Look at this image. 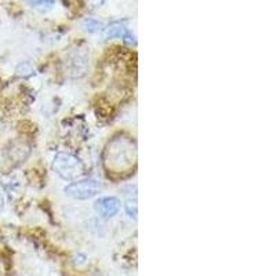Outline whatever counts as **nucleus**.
<instances>
[{
  "label": "nucleus",
  "instance_id": "obj_1",
  "mask_svg": "<svg viewBox=\"0 0 276 276\" xmlns=\"http://www.w3.org/2000/svg\"><path fill=\"white\" fill-rule=\"evenodd\" d=\"M137 159L136 142L127 137H118L108 144L105 151V166L114 171H125Z\"/></svg>",
  "mask_w": 276,
  "mask_h": 276
},
{
  "label": "nucleus",
  "instance_id": "obj_2",
  "mask_svg": "<svg viewBox=\"0 0 276 276\" xmlns=\"http://www.w3.org/2000/svg\"><path fill=\"white\" fill-rule=\"evenodd\" d=\"M53 168L61 178L68 179V181L77 178L84 171L80 160L73 155L65 153V152H61V153L55 155Z\"/></svg>",
  "mask_w": 276,
  "mask_h": 276
},
{
  "label": "nucleus",
  "instance_id": "obj_3",
  "mask_svg": "<svg viewBox=\"0 0 276 276\" xmlns=\"http://www.w3.org/2000/svg\"><path fill=\"white\" fill-rule=\"evenodd\" d=\"M101 192V184L97 179H83L79 182H72L65 188V194L77 201H86Z\"/></svg>",
  "mask_w": 276,
  "mask_h": 276
},
{
  "label": "nucleus",
  "instance_id": "obj_4",
  "mask_svg": "<svg viewBox=\"0 0 276 276\" xmlns=\"http://www.w3.org/2000/svg\"><path fill=\"white\" fill-rule=\"evenodd\" d=\"M120 209V202L118 198L114 196H107V198H101L100 201L96 203V210L100 213V216L104 218H111L118 214Z\"/></svg>",
  "mask_w": 276,
  "mask_h": 276
},
{
  "label": "nucleus",
  "instance_id": "obj_5",
  "mask_svg": "<svg viewBox=\"0 0 276 276\" xmlns=\"http://www.w3.org/2000/svg\"><path fill=\"white\" fill-rule=\"evenodd\" d=\"M107 36L108 38H122L125 39L127 43H136V38L134 35L127 29V28L122 24V22H115V24H111L107 29Z\"/></svg>",
  "mask_w": 276,
  "mask_h": 276
},
{
  "label": "nucleus",
  "instance_id": "obj_6",
  "mask_svg": "<svg viewBox=\"0 0 276 276\" xmlns=\"http://www.w3.org/2000/svg\"><path fill=\"white\" fill-rule=\"evenodd\" d=\"M29 3L40 11H47L54 6V0H29Z\"/></svg>",
  "mask_w": 276,
  "mask_h": 276
},
{
  "label": "nucleus",
  "instance_id": "obj_7",
  "mask_svg": "<svg viewBox=\"0 0 276 276\" xmlns=\"http://www.w3.org/2000/svg\"><path fill=\"white\" fill-rule=\"evenodd\" d=\"M83 27L88 32H97L100 29H103V24L97 20H93V18H87L83 21Z\"/></svg>",
  "mask_w": 276,
  "mask_h": 276
},
{
  "label": "nucleus",
  "instance_id": "obj_8",
  "mask_svg": "<svg viewBox=\"0 0 276 276\" xmlns=\"http://www.w3.org/2000/svg\"><path fill=\"white\" fill-rule=\"evenodd\" d=\"M126 211H127V214L131 217V218H137V202L136 201H127L126 203Z\"/></svg>",
  "mask_w": 276,
  "mask_h": 276
},
{
  "label": "nucleus",
  "instance_id": "obj_9",
  "mask_svg": "<svg viewBox=\"0 0 276 276\" xmlns=\"http://www.w3.org/2000/svg\"><path fill=\"white\" fill-rule=\"evenodd\" d=\"M3 205H5V199H3V196L0 195V210L3 209Z\"/></svg>",
  "mask_w": 276,
  "mask_h": 276
}]
</instances>
